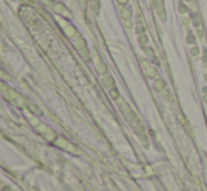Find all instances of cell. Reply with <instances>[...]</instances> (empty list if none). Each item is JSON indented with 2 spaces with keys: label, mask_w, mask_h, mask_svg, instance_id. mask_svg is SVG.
Instances as JSON below:
<instances>
[{
  "label": "cell",
  "mask_w": 207,
  "mask_h": 191,
  "mask_svg": "<svg viewBox=\"0 0 207 191\" xmlns=\"http://www.w3.org/2000/svg\"><path fill=\"white\" fill-rule=\"evenodd\" d=\"M142 66H144L145 75H147V77H148V79H154V77H156V76H158V70H156L154 66H151V65L148 63L147 61L142 62Z\"/></svg>",
  "instance_id": "1"
},
{
  "label": "cell",
  "mask_w": 207,
  "mask_h": 191,
  "mask_svg": "<svg viewBox=\"0 0 207 191\" xmlns=\"http://www.w3.org/2000/svg\"><path fill=\"white\" fill-rule=\"evenodd\" d=\"M154 89H155L156 91H162L164 89H166V87H165V81L162 80L161 77L155 79V81H154Z\"/></svg>",
  "instance_id": "2"
},
{
  "label": "cell",
  "mask_w": 207,
  "mask_h": 191,
  "mask_svg": "<svg viewBox=\"0 0 207 191\" xmlns=\"http://www.w3.org/2000/svg\"><path fill=\"white\" fill-rule=\"evenodd\" d=\"M103 84H104L107 89H114V80H113V77H111L110 75H106L104 77H103Z\"/></svg>",
  "instance_id": "3"
},
{
  "label": "cell",
  "mask_w": 207,
  "mask_h": 191,
  "mask_svg": "<svg viewBox=\"0 0 207 191\" xmlns=\"http://www.w3.org/2000/svg\"><path fill=\"white\" fill-rule=\"evenodd\" d=\"M179 121H180V124L186 128V131L189 132V135H193V131H192V128H190V125H189V122L186 121V118L184 117H182V115H179Z\"/></svg>",
  "instance_id": "4"
},
{
  "label": "cell",
  "mask_w": 207,
  "mask_h": 191,
  "mask_svg": "<svg viewBox=\"0 0 207 191\" xmlns=\"http://www.w3.org/2000/svg\"><path fill=\"white\" fill-rule=\"evenodd\" d=\"M161 94H162V97H164L166 101H172V96H170V91H169L168 89H164V90H162Z\"/></svg>",
  "instance_id": "5"
},
{
  "label": "cell",
  "mask_w": 207,
  "mask_h": 191,
  "mask_svg": "<svg viewBox=\"0 0 207 191\" xmlns=\"http://www.w3.org/2000/svg\"><path fill=\"white\" fill-rule=\"evenodd\" d=\"M110 94H111V97L114 98V100H119L120 98V94H119V90L114 87V89H111V91H110Z\"/></svg>",
  "instance_id": "6"
},
{
  "label": "cell",
  "mask_w": 207,
  "mask_h": 191,
  "mask_svg": "<svg viewBox=\"0 0 207 191\" xmlns=\"http://www.w3.org/2000/svg\"><path fill=\"white\" fill-rule=\"evenodd\" d=\"M138 41H139V44H141L142 47L145 48V45H147L148 39H147V37H145V35H139V37H138Z\"/></svg>",
  "instance_id": "7"
},
{
  "label": "cell",
  "mask_w": 207,
  "mask_h": 191,
  "mask_svg": "<svg viewBox=\"0 0 207 191\" xmlns=\"http://www.w3.org/2000/svg\"><path fill=\"white\" fill-rule=\"evenodd\" d=\"M123 18H130L131 17V11L130 10H123Z\"/></svg>",
  "instance_id": "8"
},
{
  "label": "cell",
  "mask_w": 207,
  "mask_h": 191,
  "mask_svg": "<svg viewBox=\"0 0 207 191\" xmlns=\"http://www.w3.org/2000/svg\"><path fill=\"white\" fill-rule=\"evenodd\" d=\"M190 53H192L193 56H197V55H199V48H197V47H192V49H190Z\"/></svg>",
  "instance_id": "9"
},
{
  "label": "cell",
  "mask_w": 207,
  "mask_h": 191,
  "mask_svg": "<svg viewBox=\"0 0 207 191\" xmlns=\"http://www.w3.org/2000/svg\"><path fill=\"white\" fill-rule=\"evenodd\" d=\"M145 55L147 56H154V49H151V48H145Z\"/></svg>",
  "instance_id": "10"
},
{
  "label": "cell",
  "mask_w": 207,
  "mask_h": 191,
  "mask_svg": "<svg viewBox=\"0 0 207 191\" xmlns=\"http://www.w3.org/2000/svg\"><path fill=\"white\" fill-rule=\"evenodd\" d=\"M201 91H203V101H204V103H207V87H203Z\"/></svg>",
  "instance_id": "11"
},
{
  "label": "cell",
  "mask_w": 207,
  "mask_h": 191,
  "mask_svg": "<svg viewBox=\"0 0 207 191\" xmlns=\"http://www.w3.org/2000/svg\"><path fill=\"white\" fill-rule=\"evenodd\" d=\"M201 61H203V65H204V66H207V53H206V52L203 53V58H201Z\"/></svg>",
  "instance_id": "12"
},
{
  "label": "cell",
  "mask_w": 207,
  "mask_h": 191,
  "mask_svg": "<svg viewBox=\"0 0 207 191\" xmlns=\"http://www.w3.org/2000/svg\"><path fill=\"white\" fill-rule=\"evenodd\" d=\"M145 173H147L148 176H152L154 171H152V169H151V167H145Z\"/></svg>",
  "instance_id": "13"
},
{
  "label": "cell",
  "mask_w": 207,
  "mask_h": 191,
  "mask_svg": "<svg viewBox=\"0 0 207 191\" xmlns=\"http://www.w3.org/2000/svg\"><path fill=\"white\" fill-rule=\"evenodd\" d=\"M179 10H180V13H187V8H186V6H179Z\"/></svg>",
  "instance_id": "14"
},
{
  "label": "cell",
  "mask_w": 207,
  "mask_h": 191,
  "mask_svg": "<svg viewBox=\"0 0 207 191\" xmlns=\"http://www.w3.org/2000/svg\"><path fill=\"white\" fill-rule=\"evenodd\" d=\"M131 25H133V24H131L130 20H128V21H125V27H127V28H131Z\"/></svg>",
  "instance_id": "15"
},
{
  "label": "cell",
  "mask_w": 207,
  "mask_h": 191,
  "mask_svg": "<svg viewBox=\"0 0 207 191\" xmlns=\"http://www.w3.org/2000/svg\"><path fill=\"white\" fill-rule=\"evenodd\" d=\"M187 41H189L190 44H192V42H193V35H192V34H190V35L187 37Z\"/></svg>",
  "instance_id": "16"
},
{
  "label": "cell",
  "mask_w": 207,
  "mask_h": 191,
  "mask_svg": "<svg viewBox=\"0 0 207 191\" xmlns=\"http://www.w3.org/2000/svg\"><path fill=\"white\" fill-rule=\"evenodd\" d=\"M128 2V0H119V3H120V4H125V3H127Z\"/></svg>",
  "instance_id": "17"
},
{
  "label": "cell",
  "mask_w": 207,
  "mask_h": 191,
  "mask_svg": "<svg viewBox=\"0 0 207 191\" xmlns=\"http://www.w3.org/2000/svg\"><path fill=\"white\" fill-rule=\"evenodd\" d=\"M186 2H187V3H193V0H186Z\"/></svg>",
  "instance_id": "18"
},
{
  "label": "cell",
  "mask_w": 207,
  "mask_h": 191,
  "mask_svg": "<svg viewBox=\"0 0 207 191\" xmlns=\"http://www.w3.org/2000/svg\"><path fill=\"white\" fill-rule=\"evenodd\" d=\"M204 79H206V81H207V73H206V75H204Z\"/></svg>",
  "instance_id": "19"
},
{
  "label": "cell",
  "mask_w": 207,
  "mask_h": 191,
  "mask_svg": "<svg viewBox=\"0 0 207 191\" xmlns=\"http://www.w3.org/2000/svg\"><path fill=\"white\" fill-rule=\"evenodd\" d=\"M206 114H207V108H206Z\"/></svg>",
  "instance_id": "20"
}]
</instances>
